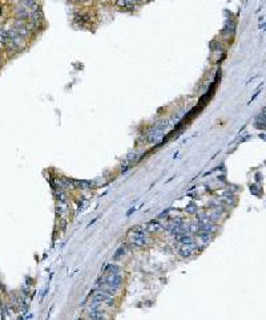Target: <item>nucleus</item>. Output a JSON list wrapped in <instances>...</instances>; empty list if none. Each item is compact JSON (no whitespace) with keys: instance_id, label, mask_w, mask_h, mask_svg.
I'll use <instances>...</instances> for the list:
<instances>
[{"instance_id":"nucleus-3","label":"nucleus","mask_w":266,"mask_h":320,"mask_svg":"<svg viewBox=\"0 0 266 320\" xmlns=\"http://www.w3.org/2000/svg\"><path fill=\"white\" fill-rule=\"evenodd\" d=\"M160 227H161V224L159 223V221H150L149 223L146 224L145 230H146V231H149V233H153V231H157Z\"/></svg>"},{"instance_id":"nucleus-1","label":"nucleus","mask_w":266,"mask_h":320,"mask_svg":"<svg viewBox=\"0 0 266 320\" xmlns=\"http://www.w3.org/2000/svg\"><path fill=\"white\" fill-rule=\"evenodd\" d=\"M129 242L133 246L141 247L146 243V235L144 227H136L133 231L129 234Z\"/></svg>"},{"instance_id":"nucleus-4","label":"nucleus","mask_w":266,"mask_h":320,"mask_svg":"<svg viewBox=\"0 0 266 320\" xmlns=\"http://www.w3.org/2000/svg\"><path fill=\"white\" fill-rule=\"evenodd\" d=\"M88 318L89 319H102L104 318V313H101L100 309H97V311H92L88 313Z\"/></svg>"},{"instance_id":"nucleus-2","label":"nucleus","mask_w":266,"mask_h":320,"mask_svg":"<svg viewBox=\"0 0 266 320\" xmlns=\"http://www.w3.org/2000/svg\"><path fill=\"white\" fill-rule=\"evenodd\" d=\"M192 252H193V244H182V246L180 247L181 256L188 258V256H190V255H192Z\"/></svg>"},{"instance_id":"nucleus-5","label":"nucleus","mask_w":266,"mask_h":320,"mask_svg":"<svg viewBox=\"0 0 266 320\" xmlns=\"http://www.w3.org/2000/svg\"><path fill=\"white\" fill-rule=\"evenodd\" d=\"M124 254H125V248H124V247H120V248L116 251V254H115V259L121 258V255H124Z\"/></svg>"}]
</instances>
